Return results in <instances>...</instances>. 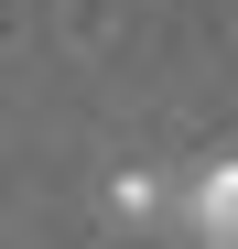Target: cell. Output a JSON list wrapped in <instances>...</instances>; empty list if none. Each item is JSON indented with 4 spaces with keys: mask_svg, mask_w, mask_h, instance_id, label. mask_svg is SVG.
Returning a JSON list of instances; mask_svg holds the SVG:
<instances>
[{
    "mask_svg": "<svg viewBox=\"0 0 238 249\" xmlns=\"http://www.w3.org/2000/svg\"><path fill=\"white\" fill-rule=\"evenodd\" d=\"M184 228H195V249H238V152H217L184 184Z\"/></svg>",
    "mask_w": 238,
    "mask_h": 249,
    "instance_id": "1",
    "label": "cell"
},
{
    "mask_svg": "<svg viewBox=\"0 0 238 249\" xmlns=\"http://www.w3.org/2000/svg\"><path fill=\"white\" fill-rule=\"evenodd\" d=\"M163 206H173V184L152 174V162H119V174H108V217H119V228H152Z\"/></svg>",
    "mask_w": 238,
    "mask_h": 249,
    "instance_id": "2",
    "label": "cell"
}]
</instances>
